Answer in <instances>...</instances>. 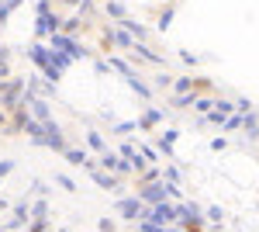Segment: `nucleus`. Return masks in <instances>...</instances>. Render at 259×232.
<instances>
[{
	"label": "nucleus",
	"mask_w": 259,
	"mask_h": 232,
	"mask_svg": "<svg viewBox=\"0 0 259 232\" xmlns=\"http://www.w3.org/2000/svg\"><path fill=\"white\" fill-rule=\"evenodd\" d=\"M149 222H156V225H169V222H177V205H169V201L152 205V208H149Z\"/></svg>",
	"instance_id": "nucleus-1"
},
{
	"label": "nucleus",
	"mask_w": 259,
	"mask_h": 232,
	"mask_svg": "<svg viewBox=\"0 0 259 232\" xmlns=\"http://www.w3.org/2000/svg\"><path fill=\"white\" fill-rule=\"evenodd\" d=\"M139 197L149 205V208H152V205H159V201H166V180H162V184H152V187H142Z\"/></svg>",
	"instance_id": "nucleus-2"
},
{
	"label": "nucleus",
	"mask_w": 259,
	"mask_h": 232,
	"mask_svg": "<svg viewBox=\"0 0 259 232\" xmlns=\"http://www.w3.org/2000/svg\"><path fill=\"white\" fill-rule=\"evenodd\" d=\"M21 104H31V115L38 118L41 125H45V121L52 118V111H49V101H41V97H24Z\"/></svg>",
	"instance_id": "nucleus-3"
},
{
	"label": "nucleus",
	"mask_w": 259,
	"mask_h": 232,
	"mask_svg": "<svg viewBox=\"0 0 259 232\" xmlns=\"http://www.w3.org/2000/svg\"><path fill=\"white\" fill-rule=\"evenodd\" d=\"M242 136L249 139V142H259V118L252 115V111L242 118Z\"/></svg>",
	"instance_id": "nucleus-4"
},
{
	"label": "nucleus",
	"mask_w": 259,
	"mask_h": 232,
	"mask_svg": "<svg viewBox=\"0 0 259 232\" xmlns=\"http://www.w3.org/2000/svg\"><path fill=\"white\" fill-rule=\"evenodd\" d=\"M94 174V180H97L104 191H118V177L114 174H107V170H90Z\"/></svg>",
	"instance_id": "nucleus-5"
},
{
	"label": "nucleus",
	"mask_w": 259,
	"mask_h": 232,
	"mask_svg": "<svg viewBox=\"0 0 259 232\" xmlns=\"http://www.w3.org/2000/svg\"><path fill=\"white\" fill-rule=\"evenodd\" d=\"M21 222H28V197H21L18 205H14V218L7 222V229H18Z\"/></svg>",
	"instance_id": "nucleus-6"
},
{
	"label": "nucleus",
	"mask_w": 259,
	"mask_h": 232,
	"mask_svg": "<svg viewBox=\"0 0 259 232\" xmlns=\"http://www.w3.org/2000/svg\"><path fill=\"white\" fill-rule=\"evenodd\" d=\"M66 163H73V167H87V163H90V156L83 153V149H69V146H66Z\"/></svg>",
	"instance_id": "nucleus-7"
},
{
	"label": "nucleus",
	"mask_w": 259,
	"mask_h": 232,
	"mask_svg": "<svg viewBox=\"0 0 259 232\" xmlns=\"http://www.w3.org/2000/svg\"><path fill=\"white\" fill-rule=\"evenodd\" d=\"M177 136H180V132H173V128H166V132L159 136V153L173 156V142H177Z\"/></svg>",
	"instance_id": "nucleus-8"
},
{
	"label": "nucleus",
	"mask_w": 259,
	"mask_h": 232,
	"mask_svg": "<svg viewBox=\"0 0 259 232\" xmlns=\"http://www.w3.org/2000/svg\"><path fill=\"white\" fill-rule=\"evenodd\" d=\"M118 153H111V149H104V153H100V167H104V170H118Z\"/></svg>",
	"instance_id": "nucleus-9"
},
{
	"label": "nucleus",
	"mask_w": 259,
	"mask_h": 232,
	"mask_svg": "<svg viewBox=\"0 0 259 232\" xmlns=\"http://www.w3.org/2000/svg\"><path fill=\"white\" fill-rule=\"evenodd\" d=\"M242 118L239 111H232V115H225V121H221V128H228V132H235V128H242Z\"/></svg>",
	"instance_id": "nucleus-10"
},
{
	"label": "nucleus",
	"mask_w": 259,
	"mask_h": 232,
	"mask_svg": "<svg viewBox=\"0 0 259 232\" xmlns=\"http://www.w3.org/2000/svg\"><path fill=\"white\" fill-rule=\"evenodd\" d=\"M204 218H207V222H214V225H221V222H225V208L214 205V208H207V212H204Z\"/></svg>",
	"instance_id": "nucleus-11"
},
{
	"label": "nucleus",
	"mask_w": 259,
	"mask_h": 232,
	"mask_svg": "<svg viewBox=\"0 0 259 232\" xmlns=\"http://www.w3.org/2000/svg\"><path fill=\"white\" fill-rule=\"evenodd\" d=\"M56 184H59L62 191H69V194H76V191H80V187L73 184V177H66V174H56Z\"/></svg>",
	"instance_id": "nucleus-12"
},
{
	"label": "nucleus",
	"mask_w": 259,
	"mask_h": 232,
	"mask_svg": "<svg viewBox=\"0 0 259 232\" xmlns=\"http://www.w3.org/2000/svg\"><path fill=\"white\" fill-rule=\"evenodd\" d=\"M159 170H156V167H145V170H142V177H139V184H149V180H159Z\"/></svg>",
	"instance_id": "nucleus-13"
},
{
	"label": "nucleus",
	"mask_w": 259,
	"mask_h": 232,
	"mask_svg": "<svg viewBox=\"0 0 259 232\" xmlns=\"http://www.w3.org/2000/svg\"><path fill=\"white\" fill-rule=\"evenodd\" d=\"M87 142H90L97 153H104V149H107V146H104V139H100V132H87Z\"/></svg>",
	"instance_id": "nucleus-14"
},
{
	"label": "nucleus",
	"mask_w": 259,
	"mask_h": 232,
	"mask_svg": "<svg viewBox=\"0 0 259 232\" xmlns=\"http://www.w3.org/2000/svg\"><path fill=\"white\" fill-rule=\"evenodd\" d=\"M31 218H49V201H35V208H31Z\"/></svg>",
	"instance_id": "nucleus-15"
},
{
	"label": "nucleus",
	"mask_w": 259,
	"mask_h": 232,
	"mask_svg": "<svg viewBox=\"0 0 259 232\" xmlns=\"http://www.w3.org/2000/svg\"><path fill=\"white\" fill-rule=\"evenodd\" d=\"M194 108H197L200 115H207V111L214 108V101H211V97H197V101H194Z\"/></svg>",
	"instance_id": "nucleus-16"
},
{
	"label": "nucleus",
	"mask_w": 259,
	"mask_h": 232,
	"mask_svg": "<svg viewBox=\"0 0 259 232\" xmlns=\"http://www.w3.org/2000/svg\"><path fill=\"white\" fill-rule=\"evenodd\" d=\"M159 111H145V118H142V121H139V128H149V125H156V121H159Z\"/></svg>",
	"instance_id": "nucleus-17"
},
{
	"label": "nucleus",
	"mask_w": 259,
	"mask_h": 232,
	"mask_svg": "<svg viewBox=\"0 0 259 232\" xmlns=\"http://www.w3.org/2000/svg\"><path fill=\"white\" fill-rule=\"evenodd\" d=\"M235 111H239V115H249V111H252V101H249V97H239V101H235Z\"/></svg>",
	"instance_id": "nucleus-18"
},
{
	"label": "nucleus",
	"mask_w": 259,
	"mask_h": 232,
	"mask_svg": "<svg viewBox=\"0 0 259 232\" xmlns=\"http://www.w3.org/2000/svg\"><path fill=\"white\" fill-rule=\"evenodd\" d=\"M139 153L145 156V163H149V159L156 163V156H159V149H152V146H139Z\"/></svg>",
	"instance_id": "nucleus-19"
},
{
	"label": "nucleus",
	"mask_w": 259,
	"mask_h": 232,
	"mask_svg": "<svg viewBox=\"0 0 259 232\" xmlns=\"http://www.w3.org/2000/svg\"><path fill=\"white\" fill-rule=\"evenodd\" d=\"M162 177H166L169 184H180V170H177V167H166V174H162Z\"/></svg>",
	"instance_id": "nucleus-20"
},
{
	"label": "nucleus",
	"mask_w": 259,
	"mask_h": 232,
	"mask_svg": "<svg viewBox=\"0 0 259 232\" xmlns=\"http://www.w3.org/2000/svg\"><path fill=\"white\" fill-rule=\"evenodd\" d=\"M49 229V218H35V222H31V232H45Z\"/></svg>",
	"instance_id": "nucleus-21"
},
{
	"label": "nucleus",
	"mask_w": 259,
	"mask_h": 232,
	"mask_svg": "<svg viewBox=\"0 0 259 232\" xmlns=\"http://www.w3.org/2000/svg\"><path fill=\"white\" fill-rule=\"evenodd\" d=\"M14 170V159H0V177H7Z\"/></svg>",
	"instance_id": "nucleus-22"
},
{
	"label": "nucleus",
	"mask_w": 259,
	"mask_h": 232,
	"mask_svg": "<svg viewBox=\"0 0 259 232\" xmlns=\"http://www.w3.org/2000/svg\"><path fill=\"white\" fill-rule=\"evenodd\" d=\"M194 101H197V97H177V101H173V108H190Z\"/></svg>",
	"instance_id": "nucleus-23"
},
{
	"label": "nucleus",
	"mask_w": 259,
	"mask_h": 232,
	"mask_svg": "<svg viewBox=\"0 0 259 232\" xmlns=\"http://www.w3.org/2000/svg\"><path fill=\"white\" fill-rule=\"evenodd\" d=\"M211 149L221 153V149H228V139H211Z\"/></svg>",
	"instance_id": "nucleus-24"
},
{
	"label": "nucleus",
	"mask_w": 259,
	"mask_h": 232,
	"mask_svg": "<svg viewBox=\"0 0 259 232\" xmlns=\"http://www.w3.org/2000/svg\"><path fill=\"white\" fill-rule=\"evenodd\" d=\"M97 225H100V232H114V222H111V218H100Z\"/></svg>",
	"instance_id": "nucleus-25"
},
{
	"label": "nucleus",
	"mask_w": 259,
	"mask_h": 232,
	"mask_svg": "<svg viewBox=\"0 0 259 232\" xmlns=\"http://www.w3.org/2000/svg\"><path fill=\"white\" fill-rule=\"evenodd\" d=\"M4 121H7V115H4V111H0V125H4Z\"/></svg>",
	"instance_id": "nucleus-26"
},
{
	"label": "nucleus",
	"mask_w": 259,
	"mask_h": 232,
	"mask_svg": "<svg viewBox=\"0 0 259 232\" xmlns=\"http://www.w3.org/2000/svg\"><path fill=\"white\" fill-rule=\"evenodd\" d=\"M4 208H7V201H0V212H4Z\"/></svg>",
	"instance_id": "nucleus-27"
},
{
	"label": "nucleus",
	"mask_w": 259,
	"mask_h": 232,
	"mask_svg": "<svg viewBox=\"0 0 259 232\" xmlns=\"http://www.w3.org/2000/svg\"><path fill=\"white\" fill-rule=\"evenodd\" d=\"M59 232H69V229H59Z\"/></svg>",
	"instance_id": "nucleus-28"
}]
</instances>
